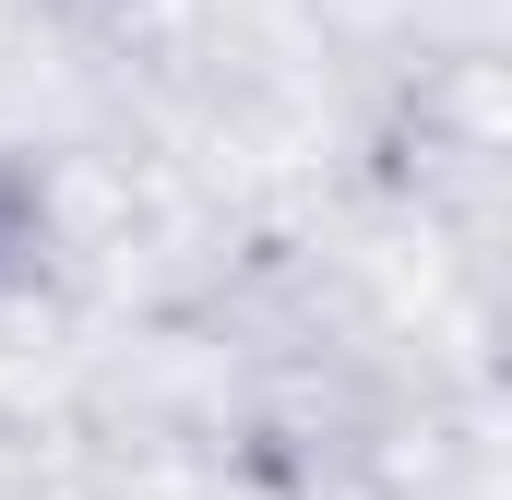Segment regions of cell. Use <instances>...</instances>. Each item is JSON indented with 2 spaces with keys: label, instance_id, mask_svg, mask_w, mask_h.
<instances>
[{
  "label": "cell",
  "instance_id": "obj_2",
  "mask_svg": "<svg viewBox=\"0 0 512 500\" xmlns=\"http://www.w3.org/2000/svg\"><path fill=\"white\" fill-rule=\"evenodd\" d=\"M24 250H36V179H24V167L0 155V274H12Z\"/></svg>",
  "mask_w": 512,
  "mask_h": 500
},
{
  "label": "cell",
  "instance_id": "obj_3",
  "mask_svg": "<svg viewBox=\"0 0 512 500\" xmlns=\"http://www.w3.org/2000/svg\"><path fill=\"white\" fill-rule=\"evenodd\" d=\"M36 12H60V24H131L143 0H36Z\"/></svg>",
  "mask_w": 512,
  "mask_h": 500
},
{
  "label": "cell",
  "instance_id": "obj_1",
  "mask_svg": "<svg viewBox=\"0 0 512 500\" xmlns=\"http://www.w3.org/2000/svg\"><path fill=\"white\" fill-rule=\"evenodd\" d=\"M382 191L405 203H453V191H477L489 179V155H501V84H489V60H441V72H417L405 96H393L382 120Z\"/></svg>",
  "mask_w": 512,
  "mask_h": 500
}]
</instances>
